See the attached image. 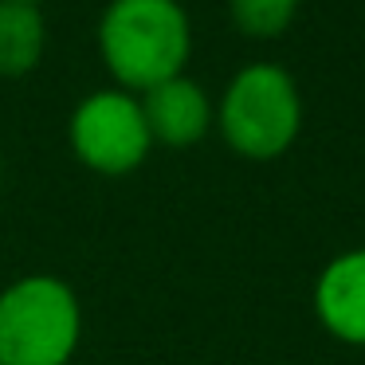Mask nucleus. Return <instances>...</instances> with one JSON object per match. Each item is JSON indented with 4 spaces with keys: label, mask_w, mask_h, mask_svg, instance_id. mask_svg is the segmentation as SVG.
<instances>
[{
    "label": "nucleus",
    "mask_w": 365,
    "mask_h": 365,
    "mask_svg": "<svg viewBox=\"0 0 365 365\" xmlns=\"http://www.w3.org/2000/svg\"><path fill=\"white\" fill-rule=\"evenodd\" d=\"M98 56L122 91L145 95L185 75L192 24L181 0H110L98 20Z\"/></svg>",
    "instance_id": "1"
},
{
    "label": "nucleus",
    "mask_w": 365,
    "mask_h": 365,
    "mask_svg": "<svg viewBox=\"0 0 365 365\" xmlns=\"http://www.w3.org/2000/svg\"><path fill=\"white\" fill-rule=\"evenodd\" d=\"M79 338V294L59 275H20L0 291V365H67Z\"/></svg>",
    "instance_id": "2"
},
{
    "label": "nucleus",
    "mask_w": 365,
    "mask_h": 365,
    "mask_svg": "<svg viewBox=\"0 0 365 365\" xmlns=\"http://www.w3.org/2000/svg\"><path fill=\"white\" fill-rule=\"evenodd\" d=\"M302 130V95L283 63L255 59L240 67L220 98V134L236 153L271 161L294 145Z\"/></svg>",
    "instance_id": "3"
},
{
    "label": "nucleus",
    "mask_w": 365,
    "mask_h": 365,
    "mask_svg": "<svg viewBox=\"0 0 365 365\" xmlns=\"http://www.w3.org/2000/svg\"><path fill=\"white\" fill-rule=\"evenodd\" d=\"M67 138H71L75 158L103 177L134 173L153 150L142 98L122 87L83 95L67 122Z\"/></svg>",
    "instance_id": "4"
},
{
    "label": "nucleus",
    "mask_w": 365,
    "mask_h": 365,
    "mask_svg": "<svg viewBox=\"0 0 365 365\" xmlns=\"http://www.w3.org/2000/svg\"><path fill=\"white\" fill-rule=\"evenodd\" d=\"M314 314L338 341L365 346V247H349L318 271Z\"/></svg>",
    "instance_id": "5"
},
{
    "label": "nucleus",
    "mask_w": 365,
    "mask_h": 365,
    "mask_svg": "<svg viewBox=\"0 0 365 365\" xmlns=\"http://www.w3.org/2000/svg\"><path fill=\"white\" fill-rule=\"evenodd\" d=\"M142 110H145V122H150L153 145H173V150L197 145L212 130V118H216L212 98L189 75H177V79L145 91Z\"/></svg>",
    "instance_id": "6"
},
{
    "label": "nucleus",
    "mask_w": 365,
    "mask_h": 365,
    "mask_svg": "<svg viewBox=\"0 0 365 365\" xmlns=\"http://www.w3.org/2000/svg\"><path fill=\"white\" fill-rule=\"evenodd\" d=\"M48 48V24L40 4L24 0H0V75L20 79L36 71Z\"/></svg>",
    "instance_id": "7"
},
{
    "label": "nucleus",
    "mask_w": 365,
    "mask_h": 365,
    "mask_svg": "<svg viewBox=\"0 0 365 365\" xmlns=\"http://www.w3.org/2000/svg\"><path fill=\"white\" fill-rule=\"evenodd\" d=\"M232 20L244 36H279L291 28L294 20V4L291 0H232Z\"/></svg>",
    "instance_id": "8"
},
{
    "label": "nucleus",
    "mask_w": 365,
    "mask_h": 365,
    "mask_svg": "<svg viewBox=\"0 0 365 365\" xmlns=\"http://www.w3.org/2000/svg\"><path fill=\"white\" fill-rule=\"evenodd\" d=\"M24 4H43V0H24Z\"/></svg>",
    "instance_id": "9"
},
{
    "label": "nucleus",
    "mask_w": 365,
    "mask_h": 365,
    "mask_svg": "<svg viewBox=\"0 0 365 365\" xmlns=\"http://www.w3.org/2000/svg\"><path fill=\"white\" fill-rule=\"evenodd\" d=\"M0 177H4V158H0Z\"/></svg>",
    "instance_id": "10"
},
{
    "label": "nucleus",
    "mask_w": 365,
    "mask_h": 365,
    "mask_svg": "<svg viewBox=\"0 0 365 365\" xmlns=\"http://www.w3.org/2000/svg\"><path fill=\"white\" fill-rule=\"evenodd\" d=\"M291 4H299V0H291Z\"/></svg>",
    "instance_id": "11"
}]
</instances>
